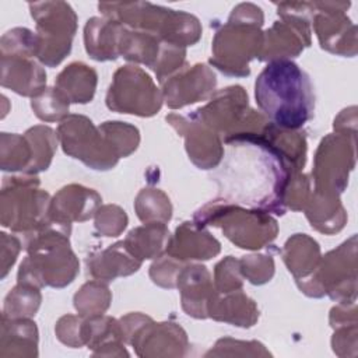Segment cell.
<instances>
[{
	"instance_id": "6da1fadb",
	"label": "cell",
	"mask_w": 358,
	"mask_h": 358,
	"mask_svg": "<svg viewBox=\"0 0 358 358\" xmlns=\"http://www.w3.org/2000/svg\"><path fill=\"white\" fill-rule=\"evenodd\" d=\"M224 159L213 175L218 199L282 215L285 193L298 173L266 131H238L224 137Z\"/></svg>"
},
{
	"instance_id": "7a4b0ae2",
	"label": "cell",
	"mask_w": 358,
	"mask_h": 358,
	"mask_svg": "<svg viewBox=\"0 0 358 358\" xmlns=\"http://www.w3.org/2000/svg\"><path fill=\"white\" fill-rule=\"evenodd\" d=\"M255 98L275 127L298 130L313 117L310 78L291 60H271L260 71L255 83Z\"/></svg>"
},
{
	"instance_id": "3957f363",
	"label": "cell",
	"mask_w": 358,
	"mask_h": 358,
	"mask_svg": "<svg viewBox=\"0 0 358 358\" xmlns=\"http://www.w3.org/2000/svg\"><path fill=\"white\" fill-rule=\"evenodd\" d=\"M70 225L50 221L34 232L27 243L28 256L21 263L18 282L34 287H64L78 273V262L69 246Z\"/></svg>"
},
{
	"instance_id": "277c9868",
	"label": "cell",
	"mask_w": 358,
	"mask_h": 358,
	"mask_svg": "<svg viewBox=\"0 0 358 358\" xmlns=\"http://www.w3.org/2000/svg\"><path fill=\"white\" fill-rule=\"evenodd\" d=\"M263 13L255 4H239L213 42L210 63L228 76H248V63L257 57L263 46Z\"/></svg>"
},
{
	"instance_id": "5b68a950",
	"label": "cell",
	"mask_w": 358,
	"mask_h": 358,
	"mask_svg": "<svg viewBox=\"0 0 358 358\" xmlns=\"http://www.w3.org/2000/svg\"><path fill=\"white\" fill-rule=\"evenodd\" d=\"M99 10L120 24L157 35L166 43L185 48L199 41L201 28L192 14L152 6L150 3H108Z\"/></svg>"
},
{
	"instance_id": "8992f818",
	"label": "cell",
	"mask_w": 358,
	"mask_h": 358,
	"mask_svg": "<svg viewBox=\"0 0 358 358\" xmlns=\"http://www.w3.org/2000/svg\"><path fill=\"white\" fill-rule=\"evenodd\" d=\"M193 220L200 228L204 225L220 227L228 239L243 249H260L277 234V222L268 213L243 210L220 199L200 208Z\"/></svg>"
},
{
	"instance_id": "52a82bcc",
	"label": "cell",
	"mask_w": 358,
	"mask_h": 358,
	"mask_svg": "<svg viewBox=\"0 0 358 358\" xmlns=\"http://www.w3.org/2000/svg\"><path fill=\"white\" fill-rule=\"evenodd\" d=\"M38 178H10L1 190V222L13 231H38L48 225L49 194L39 190Z\"/></svg>"
},
{
	"instance_id": "ba28073f",
	"label": "cell",
	"mask_w": 358,
	"mask_h": 358,
	"mask_svg": "<svg viewBox=\"0 0 358 358\" xmlns=\"http://www.w3.org/2000/svg\"><path fill=\"white\" fill-rule=\"evenodd\" d=\"M31 14L36 20V57L48 64L56 66L71 49V39L77 28V18L66 3H35L29 4Z\"/></svg>"
},
{
	"instance_id": "9c48e42d",
	"label": "cell",
	"mask_w": 358,
	"mask_h": 358,
	"mask_svg": "<svg viewBox=\"0 0 358 358\" xmlns=\"http://www.w3.org/2000/svg\"><path fill=\"white\" fill-rule=\"evenodd\" d=\"M57 137L66 154L81 159L94 169H109L119 159L102 131L85 116L64 117L59 126Z\"/></svg>"
},
{
	"instance_id": "30bf717a",
	"label": "cell",
	"mask_w": 358,
	"mask_h": 358,
	"mask_svg": "<svg viewBox=\"0 0 358 358\" xmlns=\"http://www.w3.org/2000/svg\"><path fill=\"white\" fill-rule=\"evenodd\" d=\"M161 95L150 76L134 66L120 67L110 84L106 105L122 113L151 116L161 108Z\"/></svg>"
},
{
	"instance_id": "8fae6325",
	"label": "cell",
	"mask_w": 358,
	"mask_h": 358,
	"mask_svg": "<svg viewBox=\"0 0 358 358\" xmlns=\"http://www.w3.org/2000/svg\"><path fill=\"white\" fill-rule=\"evenodd\" d=\"M248 109V95L242 87H228L215 94V96L203 108L194 110L192 116L204 123L215 133H224V137L239 131L243 127Z\"/></svg>"
},
{
	"instance_id": "7c38bea8",
	"label": "cell",
	"mask_w": 358,
	"mask_h": 358,
	"mask_svg": "<svg viewBox=\"0 0 358 358\" xmlns=\"http://www.w3.org/2000/svg\"><path fill=\"white\" fill-rule=\"evenodd\" d=\"M189 119L190 122L173 113L166 116V120L178 130V133H182L186 137V150L192 161L203 169L214 168L224 154L220 134L194 116L190 115Z\"/></svg>"
},
{
	"instance_id": "4fadbf2b",
	"label": "cell",
	"mask_w": 358,
	"mask_h": 358,
	"mask_svg": "<svg viewBox=\"0 0 358 358\" xmlns=\"http://www.w3.org/2000/svg\"><path fill=\"white\" fill-rule=\"evenodd\" d=\"M214 73L204 64L192 66L164 85V96L171 108H180L206 98L215 87Z\"/></svg>"
},
{
	"instance_id": "5bb4252c",
	"label": "cell",
	"mask_w": 358,
	"mask_h": 358,
	"mask_svg": "<svg viewBox=\"0 0 358 358\" xmlns=\"http://www.w3.org/2000/svg\"><path fill=\"white\" fill-rule=\"evenodd\" d=\"M101 197L91 189L70 185L63 187L49 204V221L70 225L71 221H85L92 217Z\"/></svg>"
},
{
	"instance_id": "9a60e30c",
	"label": "cell",
	"mask_w": 358,
	"mask_h": 358,
	"mask_svg": "<svg viewBox=\"0 0 358 358\" xmlns=\"http://www.w3.org/2000/svg\"><path fill=\"white\" fill-rule=\"evenodd\" d=\"M32 55H1V84L17 94L32 98L45 90L46 73L31 60Z\"/></svg>"
},
{
	"instance_id": "2e32d148",
	"label": "cell",
	"mask_w": 358,
	"mask_h": 358,
	"mask_svg": "<svg viewBox=\"0 0 358 358\" xmlns=\"http://www.w3.org/2000/svg\"><path fill=\"white\" fill-rule=\"evenodd\" d=\"M178 288L182 294V306L187 315L207 317L215 294L210 274L203 266H187L178 274Z\"/></svg>"
},
{
	"instance_id": "e0dca14e",
	"label": "cell",
	"mask_w": 358,
	"mask_h": 358,
	"mask_svg": "<svg viewBox=\"0 0 358 358\" xmlns=\"http://www.w3.org/2000/svg\"><path fill=\"white\" fill-rule=\"evenodd\" d=\"M218 252V241L194 222H183L176 229L175 238L169 239L166 248V255L178 260L210 259Z\"/></svg>"
},
{
	"instance_id": "ac0fdd59",
	"label": "cell",
	"mask_w": 358,
	"mask_h": 358,
	"mask_svg": "<svg viewBox=\"0 0 358 358\" xmlns=\"http://www.w3.org/2000/svg\"><path fill=\"white\" fill-rule=\"evenodd\" d=\"M122 24L110 17H94L85 25V48L96 60H115L119 56Z\"/></svg>"
},
{
	"instance_id": "d6986e66",
	"label": "cell",
	"mask_w": 358,
	"mask_h": 358,
	"mask_svg": "<svg viewBox=\"0 0 358 358\" xmlns=\"http://www.w3.org/2000/svg\"><path fill=\"white\" fill-rule=\"evenodd\" d=\"M141 260L137 259L124 245L119 242L87 260L88 273L95 278L110 281L117 275H127L138 270Z\"/></svg>"
},
{
	"instance_id": "ffe728a7",
	"label": "cell",
	"mask_w": 358,
	"mask_h": 358,
	"mask_svg": "<svg viewBox=\"0 0 358 358\" xmlns=\"http://www.w3.org/2000/svg\"><path fill=\"white\" fill-rule=\"evenodd\" d=\"M96 73L84 63H71L56 80V88L70 101L85 103L94 96Z\"/></svg>"
},
{
	"instance_id": "44dd1931",
	"label": "cell",
	"mask_w": 358,
	"mask_h": 358,
	"mask_svg": "<svg viewBox=\"0 0 358 358\" xmlns=\"http://www.w3.org/2000/svg\"><path fill=\"white\" fill-rule=\"evenodd\" d=\"M282 256L296 281L312 274L320 259L317 243L305 234H296L289 238L284 246Z\"/></svg>"
},
{
	"instance_id": "7402d4cb",
	"label": "cell",
	"mask_w": 358,
	"mask_h": 358,
	"mask_svg": "<svg viewBox=\"0 0 358 358\" xmlns=\"http://www.w3.org/2000/svg\"><path fill=\"white\" fill-rule=\"evenodd\" d=\"M127 249L140 260L161 257L159 255L168 248L169 232L164 222H148L130 231L123 241Z\"/></svg>"
},
{
	"instance_id": "603a6c76",
	"label": "cell",
	"mask_w": 358,
	"mask_h": 358,
	"mask_svg": "<svg viewBox=\"0 0 358 358\" xmlns=\"http://www.w3.org/2000/svg\"><path fill=\"white\" fill-rule=\"evenodd\" d=\"M208 316L236 326L249 327L256 322L259 312L252 299L242 292H238L235 295H228L225 299H218L215 295L210 303Z\"/></svg>"
},
{
	"instance_id": "cb8c5ba5",
	"label": "cell",
	"mask_w": 358,
	"mask_h": 358,
	"mask_svg": "<svg viewBox=\"0 0 358 358\" xmlns=\"http://www.w3.org/2000/svg\"><path fill=\"white\" fill-rule=\"evenodd\" d=\"M41 302L38 287L18 282V285L7 295L3 317L6 319H28L35 315Z\"/></svg>"
},
{
	"instance_id": "d4e9b609",
	"label": "cell",
	"mask_w": 358,
	"mask_h": 358,
	"mask_svg": "<svg viewBox=\"0 0 358 358\" xmlns=\"http://www.w3.org/2000/svg\"><path fill=\"white\" fill-rule=\"evenodd\" d=\"M25 136L32 147V164L27 173H36L48 169L56 148V137L53 130L46 126H35L29 129Z\"/></svg>"
},
{
	"instance_id": "484cf974",
	"label": "cell",
	"mask_w": 358,
	"mask_h": 358,
	"mask_svg": "<svg viewBox=\"0 0 358 358\" xmlns=\"http://www.w3.org/2000/svg\"><path fill=\"white\" fill-rule=\"evenodd\" d=\"M99 130L105 136L117 158L133 152L140 141L138 130L123 122H105Z\"/></svg>"
},
{
	"instance_id": "4316f807",
	"label": "cell",
	"mask_w": 358,
	"mask_h": 358,
	"mask_svg": "<svg viewBox=\"0 0 358 358\" xmlns=\"http://www.w3.org/2000/svg\"><path fill=\"white\" fill-rule=\"evenodd\" d=\"M70 101L57 88H45L32 98V109L36 116L45 122H53L69 113Z\"/></svg>"
},
{
	"instance_id": "83f0119b",
	"label": "cell",
	"mask_w": 358,
	"mask_h": 358,
	"mask_svg": "<svg viewBox=\"0 0 358 358\" xmlns=\"http://www.w3.org/2000/svg\"><path fill=\"white\" fill-rule=\"evenodd\" d=\"M108 288L99 282H87L74 296V306L80 315H101L109 306Z\"/></svg>"
},
{
	"instance_id": "f1b7e54d",
	"label": "cell",
	"mask_w": 358,
	"mask_h": 358,
	"mask_svg": "<svg viewBox=\"0 0 358 358\" xmlns=\"http://www.w3.org/2000/svg\"><path fill=\"white\" fill-rule=\"evenodd\" d=\"M241 273L249 278L253 284H263L268 281L274 273V264L271 256L257 255V256H245L239 262Z\"/></svg>"
},
{
	"instance_id": "f546056e",
	"label": "cell",
	"mask_w": 358,
	"mask_h": 358,
	"mask_svg": "<svg viewBox=\"0 0 358 358\" xmlns=\"http://www.w3.org/2000/svg\"><path fill=\"white\" fill-rule=\"evenodd\" d=\"M239 260H234L228 256L215 266V287L217 291L228 294L242 287Z\"/></svg>"
},
{
	"instance_id": "4dcf8cb0",
	"label": "cell",
	"mask_w": 358,
	"mask_h": 358,
	"mask_svg": "<svg viewBox=\"0 0 358 358\" xmlns=\"http://www.w3.org/2000/svg\"><path fill=\"white\" fill-rule=\"evenodd\" d=\"M127 224L124 211L116 206H103L96 211L95 227L101 234L106 236L119 235Z\"/></svg>"
},
{
	"instance_id": "1f68e13d",
	"label": "cell",
	"mask_w": 358,
	"mask_h": 358,
	"mask_svg": "<svg viewBox=\"0 0 358 358\" xmlns=\"http://www.w3.org/2000/svg\"><path fill=\"white\" fill-rule=\"evenodd\" d=\"M83 324L80 326V322L74 316H64L59 320L57 323V337L64 343L71 347H80L83 341V334H81Z\"/></svg>"
}]
</instances>
